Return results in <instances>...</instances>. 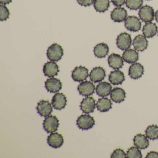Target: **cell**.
Segmentation results:
<instances>
[{
  "label": "cell",
  "instance_id": "8",
  "mask_svg": "<svg viewBox=\"0 0 158 158\" xmlns=\"http://www.w3.org/2000/svg\"><path fill=\"white\" fill-rule=\"evenodd\" d=\"M79 94L83 96H91L94 93L95 86L90 81H85L81 82L77 87Z\"/></svg>",
  "mask_w": 158,
  "mask_h": 158
},
{
  "label": "cell",
  "instance_id": "3",
  "mask_svg": "<svg viewBox=\"0 0 158 158\" xmlns=\"http://www.w3.org/2000/svg\"><path fill=\"white\" fill-rule=\"evenodd\" d=\"M60 125L59 120L55 115H50L45 118L43 127L48 133H53L58 130Z\"/></svg>",
  "mask_w": 158,
  "mask_h": 158
},
{
  "label": "cell",
  "instance_id": "39",
  "mask_svg": "<svg viewBox=\"0 0 158 158\" xmlns=\"http://www.w3.org/2000/svg\"></svg>",
  "mask_w": 158,
  "mask_h": 158
},
{
  "label": "cell",
  "instance_id": "28",
  "mask_svg": "<svg viewBox=\"0 0 158 158\" xmlns=\"http://www.w3.org/2000/svg\"><path fill=\"white\" fill-rule=\"evenodd\" d=\"M110 4L109 0H95L94 7L97 11L103 13L108 10Z\"/></svg>",
  "mask_w": 158,
  "mask_h": 158
},
{
  "label": "cell",
  "instance_id": "26",
  "mask_svg": "<svg viewBox=\"0 0 158 158\" xmlns=\"http://www.w3.org/2000/svg\"><path fill=\"white\" fill-rule=\"evenodd\" d=\"M109 48L106 43H101L95 46L94 53L95 56L98 58H104L109 53Z\"/></svg>",
  "mask_w": 158,
  "mask_h": 158
},
{
  "label": "cell",
  "instance_id": "19",
  "mask_svg": "<svg viewBox=\"0 0 158 158\" xmlns=\"http://www.w3.org/2000/svg\"><path fill=\"white\" fill-rule=\"evenodd\" d=\"M133 45L135 50L142 52L147 48L148 46V40L146 37L139 35L136 36L134 39Z\"/></svg>",
  "mask_w": 158,
  "mask_h": 158
},
{
  "label": "cell",
  "instance_id": "29",
  "mask_svg": "<svg viewBox=\"0 0 158 158\" xmlns=\"http://www.w3.org/2000/svg\"><path fill=\"white\" fill-rule=\"evenodd\" d=\"M146 135L148 138L151 140L158 139V126L156 125L149 126L146 131Z\"/></svg>",
  "mask_w": 158,
  "mask_h": 158
},
{
  "label": "cell",
  "instance_id": "25",
  "mask_svg": "<svg viewBox=\"0 0 158 158\" xmlns=\"http://www.w3.org/2000/svg\"><path fill=\"white\" fill-rule=\"evenodd\" d=\"M134 142L136 147L141 149L147 148L149 145V141L147 137L141 134H138L135 136Z\"/></svg>",
  "mask_w": 158,
  "mask_h": 158
},
{
  "label": "cell",
  "instance_id": "10",
  "mask_svg": "<svg viewBox=\"0 0 158 158\" xmlns=\"http://www.w3.org/2000/svg\"><path fill=\"white\" fill-rule=\"evenodd\" d=\"M64 142L63 136L59 133H52L48 138V143L50 147L58 148L62 146Z\"/></svg>",
  "mask_w": 158,
  "mask_h": 158
},
{
  "label": "cell",
  "instance_id": "17",
  "mask_svg": "<svg viewBox=\"0 0 158 158\" xmlns=\"http://www.w3.org/2000/svg\"><path fill=\"white\" fill-rule=\"evenodd\" d=\"M127 16L126 10L123 8L118 7L114 9L111 13L112 20L115 23H121L126 20Z\"/></svg>",
  "mask_w": 158,
  "mask_h": 158
},
{
  "label": "cell",
  "instance_id": "6",
  "mask_svg": "<svg viewBox=\"0 0 158 158\" xmlns=\"http://www.w3.org/2000/svg\"><path fill=\"white\" fill-rule=\"evenodd\" d=\"M89 76L88 69L85 66L76 67L72 72V77L75 82H83Z\"/></svg>",
  "mask_w": 158,
  "mask_h": 158
},
{
  "label": "cell",
  "instance_id": "31",
  "mask_svg": "<svg viewBox=\"0 0 158 158\" xmlns=\"http://www.w3.org/2000/svg\"><path fill=\"white\" fill-rule=\"evenodd\" d=\"M137 147H132L127 150V157L128 158H142L140 150Z\"/></svg>",
  "mask_w": 158,
  "mask_h": 158
},
{
  "label": "cell",
  "instance_id": "5",
  "mask_svg": "<svg viewBox=\"0 0 158 158\" xmlns=\"http://www.w3.org/2000/svg\"><path fill=\"white\" fill-rule=\"evenodd\" d=\"M132 39L130 35L127 33H123L119 35L116 39L117 47L122 50L128 49L132 44Z\"/></svg>",
  "mask_w": 158,
  "mask_h": 158
},
{
  "label": "cell",
  "instance_id": "15",
  "mask_svg": "<svg viewBox=\"0 0 158 158\" xmlns=\"http://www.w3.org/2000/svg\"><path fill=\"white\" fill-rule=\"evenodd\" d=\"M67 103V98L62 93H57L53 96L52 104L56 110H61L65 108Z\"/></svg>",
  "mask_w": 158,
  "mask_h": 158
},
{
  "label": "cell",
  "instance_id": "32",
  "mask_svg": "<svg viewBox=\"0 0 158 158\" xmlns=\"http://www.w3.org/2000/svg\"><path fill=\"white\" fill-rule=\"evenodd\" d=\"M10 12L8 8L5 5H0V20L6 21L10 17Z\"/></svg>",
  "mask_w": 158,
  "mask_h": 158
},
{
  "label": "cell",
  "instance_id": "14",
  "mask_svg": "<svg viewBox=\"0 0 158 158\" xmlns=\"http://www.w3.org/2000/svg\"><path fill=\"white\" fill-rule=\"evenodd\" d=\"M144 71V67L142 64L135 63L129 67L128 75L132 79H138L143 75Z\"/></svg>",
  "mask_w": 158,
  "mask_h": 158
},
{
  "label": "cell",
  "instance_id": "27",
  "mask_svg": "<svg viewBox=\"0 0 158 158\" xmlns=\"http://www.w3.org/2000/svg\"><path fill=\"white\" fill-rule=\"evenodd\" d=\"M112 103L108 98H99L97 103L98 110L101 112L108 111L112 108Z\"/></svg>",
  "mask_w": 158,
  "mask_h": 158
},
{
  "label": "cell",
  "instance_id": "37",
  "mask_svg": "<svg viewBox=\"0 0 158 158\" xmlns=\"http://www.w3.org/2000/svg\"><path fill=\"white\" fill-rule=\"evenodd\" d=\"M12 0H0V3L3 5L9 4L12 2Z\"/></svg>",
  "mask_w": 158,
  "mask_h": 158
},
{
  "label": "cell",
  "instance_id": "13",
  "mask_svg": "<svg viewBox=\"0 0 158 158\" xmlns=\"http://www.w3.org/2000/svg\"><path fill=\"white\" fill-rule=\"evenodd\" d=\"M106 76V72L102 67H96L93 68L89 74L90 80L94 83L101 82Z\"/></svg>",
  "mask_w": 158,
  "mask_h": 158
},
{
  "label": "cell",
  "instance_id": "11",
  "mask_svg": "<svg viewBox=\"0 0 158 158\" xmlns=\"http://www.w3.org/2000/svg\"><path fill=\"white\" fill-rule=\"evenodd\" d=\"M36 109L38 113L41 116L44 117L50 115L52 111V107L50 102L48 101L44 100L38 102Z\"/></svg>",
  "mask_w": 158,
  "mask_h": 158
},
{
  "label": "cell",
  "instance_id": "4",
  "mask_svg": "<svg viewBox=\"0 0 158 158\" xmlns=\"http://www.w3.org/2000/svg\"><path fill=\"white\" fill-rule=\"evenodd\" d=\"M139 15L143 22L148 23L153 21L155 17V13L152 7L145 5L140 8L139 12Z\"/></svg>",
  "mask_w": 158,
  "mask_h": 158
},
{
  "label": "cell",
  "instance_id": "1",
  "mask_svg": "<svg viewBox=\"0 0 158 158\" xmlns=\"http://www.w3.org/2000/svg\"><path fill=\"white\" fill-rule=\"evenodd\" d=\"M64 55L62 47L57 43H53L49 47L47 51V56L49 60L52 61H58Z\"/></svg>",
  "mask_w": 158,
  "mask_h": 158
},
{
  "label": "cell",
  "instance_id": "16",
  "mask_svg": "<svg viewBox=\"0 0 158 158\" xmlns=\"http://www.w3.org/2000/svg\"><path fill=\"white\" fill-rule=\"evenodd\" d=\"M59 72L60 70L58 64L52 61L46 63L43 67L44 74L48 77H52L57 75Z\"/></svg>",
  "mask_w": 158,
  "mask_h": 158
},
{
  "label": "cell",
  "instance_id": "30",
  "mask_svg": "<svg viewBox=\"0 0 158 158\" xmlns=\"http://www.w3.org/2000/svg\"><path fill=\"white\" fill-rule=\"evenodd\" d=\"M127 7L131 10L140 9L143 4V0H126Z\"/></svg>",
  "mask_w": 158,
  "mask_h": 158
},
{
  "label": "cell",
  "instance_id": "23",
  "mask_svg": "<svg viewBox=\"0 0 158 158\" xmlns=\"http://www.w3.org/2000/svg\"><path fill=\"white\" fill-rule=\"evenodd\" d=\"M122 58L127 63H135L139 60V54L135 50L128 49L123 52Z\"/></svg>",
  "mask_w": 158,
  "mask_h": 158
},
{
  "label": "cell",
  "instance_id": "2",
  "mask_svg": "<svg viewBox=\"0 0 158 158\" xmlns=\"http://www.w3.org/2000/svg\"><path fill=\"white\" fill-rule=\"evenodd\" d=\"M77 124L82 130H88L95 124V121L92 116L89 114H82L77 120Z\"/></svg>",
  "mask_w": 158,
  "mask_h": 158
},
{
  "label": "cell",
  "instance_id": "22",
  "mask_svg": "<svg viewBox=\"0 0 158 158\" xmlns=\"http://www.w3.org/2000/svg\"><path fill=\"white\" fill-rule=\"evenodd\" d=\"M125 97V91L121 88H114L110 93L111 98L116 103H121L124 100Z\"/></svg>",
  "mask_w": 158,
  "mask_h": 158
},
{
  "label": "cell",
  "instance_id": "35",
  "mask_svg": "<svg viewBox=\"0 0 158 158\" xmlns=\"http://www.w3.org/2000/svg\"><path fill=\"white\" fill-rule=\"evenodd\" d=\"M114 6L120 7L125 3L126 0H111Z\"/></svg>",
  "mask_w": 158,
  "mask_h": 158
},
{
  "label": "cell",
  "instance_id": "33",
  "mask_svg": "<svg viewBox=\"0 0 158 158\" xmlns=\"http://www.w3.org/2000/svg\"><path fill=\"white\" fill-rule=\"evenodd\" d=\"M126 157V154L123 150L120 148L114 150L111 155L112 158H125Z\"/></svg>",
  "mask_w": 158,
  "mask_h": 158
},
{
  "label": "cell",
  "instance_id": "38",
  "mask_svg": "<svg viewBox=\"0 0 158 158\" xmlns=\"http://www.w3.org/2000/svg\"><path fill=\"white\" fill-rule=\"evenodd\" d=\"M155 18L156 22L158 23V10L155 13Z\"/></svg>",
  "mask_w": 158,
  "mask_h": 158
},
{
  "label": "cell",
  "instance_id": "21",
  "mask_svg": "<svg viewBox=\"0 0 158 158\" xmlns=\"http://www.w3.org/2000/svg\"><path fill=\"white\" fill-rule=\"evenodd\" d=\"M96 89V93L100 97H107L111 92L112 86L108 82H101L97 86Z\"/></svg>",
  "mask_w": 158,
  "mask_h": 158
},
{
  "label": "cell",
  "instance_id": "34",
  "mask_svg": "<svg viewBox=\"0 0 158 158\" xmlns=\"http://www.w3.org/2000/svg\"><path fill=\"white\" fill-rule=\"evenodd\" d=\"M94 1L95 0H77L78 4L85 7L90 6L94 3Z\"/></svg>",
  "mask_w": 158,
  "mask_h": 158
},
{
  "label": "cell",
  "instance_id": "9",
  "mask_svg": "<svg viewBox=\"0 0 158 158\" xmlns=\"http://www.w3.org/2000/svg\"><path fill=\"white\" fill-rule=\"evenodd\" d=\"M45 87L49 92L56 93L62 89V84L60 79L52 77L47 79L45 82Z\"/></svg>",
  "mask_w": 158,
  "mask_h": 158
},
{
  "label": "cell",
  "instance_id": "36",
  "mask_svg": "<svg viewBox=\"0 0 158 158\" xmlns=\"http://www.w3.org/2000/svg\"><path fill=\"white\" fill-rule=\"evenodd\" d=\"M146 158H158V152H157L151 151L147 154Z\"/></svg>",
  "mask_w": 158,
  "mask_h": 158
},
{
  "label": "cell",
  "instance_id": "18",
  "mask_svg": "<svg viewBox=\"0 0 158 158\" xmlns=\"http://www.w3.org/2000/svg\"><path fill=\"white\" fill-rule=\"evenodd\" d=\"M108 64L113 69L117 70L123 65V60L120 55L113 53L108 57Z\"/></svg>",
  "mask_w": 158,
  "mask_h": 158
},
{
  "label": "cell",
  "instance_id": "12",
  "mask_svg": "<svg viewBox=\"0 0 158 158\" xmlns=\"http://www.w3.org/2000/svg\"><path fill=\"white\" fill-rule=\"evenodd\" d=\"M80 109L85 113L93 112L96 108L95 100L92 97H87L83 99L80 105Z\"/></svg>",
  "mask_w": 158,
  "mask_h": 158
},
{
  "label": "cell",
  "instance_id": "7",
  "mask_svg": "<svg viewBox=\"0 0 158 158\" xmlns=\"http://www.w3.org/2000/svg\"><path fill=\"white\" fill-rule=\"evenodd\" d=\"M126 28L132 32H137L141 28V22L138 17L135 16H129L125 20Z\"/></svg>",
  "mask_w": 158,
  "mask_h": 158
},
{
  "label": "cell",
  "instance_id": "24",
  "mask_svg": "<svg viewBox=\"0 0 158 158\" xmlns=\"http://www.w3.org/2000/svg\"><path fill=\"white\" fill-rule=\"evenodd\" d=\"M158 31V27L154 23H146L143 26L142 32L144 36L147 38H151L155 35Z\"/></svg>",
  "mask_w": 158,
  "mask_h": 158
},
{
  "label": "cell",
  "instance_id": "20",
  "mask_svg": "<svg viewBox=\"0 0 158 158\" xmlns=\"http://www.w3.org/2000/svg\"><path fill=\"white\" fill-rule=\"evenodd\" d=\"M110 82L114 85H121L125 80L123 73L120 70H115L111 72L109 77Z\"/></svg>",
  "mask_w": 158,
  "mask_h": 158
}]
</instances>
